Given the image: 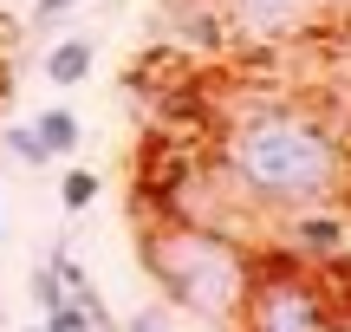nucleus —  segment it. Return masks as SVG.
Returning a JSON list of instances; mask_svg holds the SVG:
<instances>
[{
  "label": "nucleus",
  "instance_id": "f257e3e1",
  "mask_svg": "<svg viewBox=\"0 0 351 332\" xmlns=\"http://www.w3.org/2000/svg\"><path fill=\"white\" fill-rule=\"evenodd\" d=\"M221 182L228 195L287 215V209L339 202L345 195V124L306 98H247L221 117Z\"/></svg>",
  "mask_w": 351,
  "mask_h": 332
},
{
  "label": "nucleus",
  "instance_id": "f03ea898",
  "mask_svg": "<svg viewBox=\"0 0 351 332\" xmlns=\"http://www.w3.org/2000/svg\"><path fill=\"white\" fill-rule=\"evenodd\" d=\"M137 248H143L150 281L169 294V307H189L215 326L241 320V300H247V281H254V254L228 228H215L202 215H163V222L143 228Z\"/></svg>",
  "mask_w": 351,
  "mask_h": 332
},
{
  "label": "nucleus",
  "instance_id": "7ed1b4c3",
  "mask_svg": "<svg viewBox=\"0 0 351 332\" xmlns=\"http://www.w3.org/2000/svg\"><path fill=\"white\" fill-rule=\"evenodd\" d=\"M234 332H351L345 326L339 274L293 268L280 248L267 261L254 254V281H247V300H241Z\"/></svg>",
  "mask_w": 351,
  "mask_h": 332
},
{
  "label": "nucleus",
  "instance_id": "20e7f679",
  "mask_svg": "<svg viewBox=\"0 0 351 332\" xmlns=\"http://www.w3.org/2000/svg\"><path fill=\"white\" fill-rule=\"evenodd\" d=\"M215 20L221 33H234L241 46L254 52H280V46H300L326 26L319 0H215Z\"/></svg>",
  "mask_w": 351,
  "mask_h": 332
},
{
  "label": "nucleus",
  "instance_id": "39448f33",
  "mask_svg": "<svg viewBox=\"0 0 351 332\" xmlns=\"http://www.w3.org/2000/svg\"><path fill=\"white\" fill-rule=\"evenodd\" d=\"M345 241H351L345 202L287 209V228H280V254H287L293 268H313V274H345Z\"/></svg>",
  "mask_w": 351,
  "mask_h": 332
},
{
  "label": "nucleus",
  "instance_id": "423d86ee",
  "mask_svg": "<svg viewBox=\"0 0 351 332\" xmlns=\"http://www.w3.org/2000/svg\"><path fill=\"white\" fill-rule=\"evenodd\" d=\"M91 65H98V39H85V33H65V39L46 46V78L52 85H85Z\"/></svg>",
  "mask_w": 351,
  "mask_h": 332
},
{
  "label": "nucleus",
  "instance_id": "0eeeda50",
  "mask_svg": "<svg viewBox=\"0 0 351 332\" xmlns=\"http://www.w3.org/2000/svg\"><path fill=\"white\" fill-rule=\"evenodd\" d=\"M33 137L46 143V156H72L78 143H85V124H78L72 104H46V111L33 117Z\"/></svg>",
  "mask_w": 351,
  "mask_h": 332
},
{
  "label": "nucleus",
  "instance_id": "6e6552de",
  "mask_svg": "<svg viewBox=\"0 0 351 332\" xmlns=\"http://www.w3.org/2000/svg\"><path fill=\"white\" fill-rule=\"evenodd\" d=\"M98 189H104L98 169H65V176H59V209H65V215H85V209L98 202Z\"/></svg>",
  "mask_w": 351,
  "mask_h": 332
},
{
  "label": "nucleus",
  "instance_id": "1a4fd4ad",
  "mask_svg": "<svg viewBox=\"0 0 351 332\" xmlns=\"http://www.w3.org/2000/svg\"><path fill=\"white\" fill-rule=\"evenodd\" d=\"M0 150H7L13 163H26V169H46V163H52L46 143L33 137V124H7V130H0Z\"/></svg>",
  "mask_w": 351,
  "mask_h": 332
},
{
  "label": "nucleus",
  "instance_id": "9d476101",
  "mask_svg": "<svg viewBox=\"0 0 351 332\" xmlns=\"http://www.w3.org/2000/svg\"><path fill=\"white\" fill-rule=\"evenodd\" d=\"M39 332H91V320L72 307V300H59V307H46V313H39Z\"/></svg>",
  "mask_w": 351,
  "mask_h": 332
},
{
  "label": "nucleus",
  "instance_id": "9b49d317",
  "mask_svg": "<svg viewBox=\"0 0 351 332\" xmlns=\"http://www.w3.org/2000/svg\"><path fill=\"white\" fill-rule=\"evenodd\" d=\"M59 300H65V287H59V274H52L46 261H39V268H33V307L46 313V307H59Z\"/></svg>",
  "mask_w": 351,
  "mask_h": 332
},
{
  "label": "nucleus",
  "instance_id": "f8f14e48",
  "mask_svg": "<svg viewBox=\"0 0 351 332\" xmlns=\"http://www.w3.org/2000/svg\"><path fill=\"white\" fill-rule=\"evenodd\" d=\"M78 7H85V0H39L33 7V33H52V26H59L65 13H78Z\"/></svg>",
  "mask_w": 351,
  "mask_h": 332
},
{
  "label": "nucleus",
  "instance_id": "ddd939ff",
  "mask_svg": "<svg viewBox=\"0 0 351 332\" xmlns=\"http://www.w3.org/2000/svg\"><path fill=\"white\" fill-rule=\"evenodd\" d=\"M117 332H169V313H163V307H143V313H130Z\"/></svg>",
  "mask_w": 351,
  "mask_h": 332
},
{
  "label": "nucleus",
  "instance_id": "4468645a",
  "mask_svg": "<svg viewBox=\"0 0 351 332\" xmlns=\"http://www.w3.org/2000/svg\"><path fill=\"white\" fill-rule=\"evenodd\" d=\"M345 7H351V0H319V13H326V26H345Z\"/></svg>",
  "mask_w": 351,
  "mask_h": 332
},
{
  "label": "nucleus",
  "instance_id": "2eb2a0df",
  "mask_svg": "<svg viewBox=\"0 0 351 332\" xmlns=\"http://www.w3.org/2000/svg\"><path fill=\"white\" fill-rule=\"evenodd\" d=\"M0 241H7V209H0Z\"/></svg>",
  "mask_w": 351,
  "mask_h": 332
},
{
  "label": "nucleus",
  "instance_id": "dca6fc26",
  "mask_svg": "<svg viewBox=\"0 0 351 332\" xmlns=\"http://www.w3.org/2000/svg\"><path fill=\"white\" fill-rule=\"evenodd\" d=\"M26 332H39V326H26Z\"/></svg>",
  "mask_w": 351,
  "mask_h": 332
}]
</instances>
